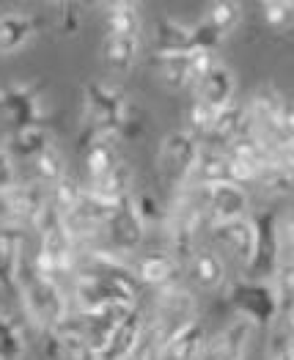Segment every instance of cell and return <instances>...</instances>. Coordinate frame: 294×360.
<instances>
[{
    "label": "cell",
    "instance_id": "cell-1",
    "mask_svg": "<svg viewBox=\"0 0 294 360\" xmlns=\"http://www.w3.org/2000/svg\"><path fill=\"white\" fill-rule=\"evenodd\" d=\"M17 289H20V300H23V308H25V316L33 322V328L53 333L72 316L69 314V300H66V295L60 292V286L53 278H47V275H41L36 270L20 272Z\"/></svg>",
    "mask_w": 294,
    "mask_h": 360
},
{
    "label": "cell",
    "instance_id": "cell-2",
    "mask_svg": "<svg viewBox=\"0 0 294 360\" xmlns=\"http://www.w3.org/2000/svg\"><path fill=\"white\" fill-rule=\"evenodd\" d=\"M198 154H201V143L193 132L177 129V132L165 135L160 149H157V176H160V181H165L177 193L181 187L193 184Z\"/></svg>",
    "mask_w": 294,
    "mask_h": 360
},
{
    "label": "cell",
    "instance_id": "cell-3",
    "mask_svg": "<svg viewBox=\"0 0 294 360\" xmlns=\"http://www.w3.org/2000/svg\"><path fill=\"white\" fill-rule=\"evenodd\" d=\"M231 305L239 311V316L250 319L256 328L259 325H272L281 316L278 297L269 281H236L231 283Z\"/></svg>",
    "mask_w": 294,
    "mask_h": 360
},
{
    "label": "cell",
    "instance_id": "cell-4",
    "mask_svg": "<svg viewBox=\"0 0 294 360\" xmlns=\"http://www.w3.org/2000/svg\"><path fill=\"white\" fill-rule=\"evenodd\" d=\"M154 325L160 328L165 344L181 333L190 322H196V297L190 289L179 286V283H171V286H162L160 295H157V302H154Z\"/></svg>",
    "mask_w": 294,
    "mask_h": 360
},
{
    "label": "cell",
    "instance_id": "cell-5",
    "mask_svg": "<svg viewBox=\"0 0 294 360\" xmlns=\"http://www.w3.org/2000/svg\"><path fill=\"white\" fill-rule=\"evenodd\" d=\"M212 237L217 240V245H223L231 253V259L245 272L253 267L256 253H259V226H256L253 214L231 220V223H215Z\"/></svg>",
    "mask_w": 294,
    "mask_h": 360
},
{
    "label": "cell",
    "instance_id": "cell-6",
    "mask_svg": "<svg viewBox=\"0 0 294 360\" xmlns=\"http://www.w3.org/2000/svg\"><path fill=\"white\" fill-rule=\"evenodd\" d=\"M3 210L8 214V223L25 226V223H36V217L44 212V207L50 204V187L44 181H17L6 195H0Z\"/></svg>",
    "mask_w": 294,
    "mask_h": 360
},
{
    "label": "cell",
    "instance_id": "cell-7",
    "mask_svg": "<svg viewBox=\"0 0 294 360\" xmlns=\"http://www.w3.org/2000/svg\"><path fill=\"white\" fill-rule=\"evenodd\" d=\"M253 333H256V325L250 319L236 316L231 325H226L220 333L206 338L198 360H245Z\"/></svg>",
    "mask_w": 294,
    "mask_h": 360
},
{
    "label": "cell",
    "instance_id": "cell-8",
    "mask_svg": "<svg viewBox=\"0 0 294 360\" xmlns=\"http://www.w3.org/2000/svg\"><path fill=\"white\" fill-rule=\"evenodd\" d=\"M204 207L209 226L231 223V220H239V217H248L250 195H248L245 187H239L234 181H226V184L204 187Z\"/></svg>",
    "mask_w": 294,
    "mask_h": 360
},
{
    "label": "cell",
    "instance_id": "cell-9",
    "mask_svg": "<svg viewBox=\"0 0 294 360\" xmlns=\"http://www.w3.org/2000/svg\"><path fill=\"white\" fill-rule=\"evenodd\" d=\"M143 226H146V217L141 212V204L135 195H129L121 204H116V212L108 223V231L118 250L132 253V250H138V245L143 240Z\"/></svg>",
    "mask_w": 294,
    "mask_h": 360
},
{
    "label": "cell",
    "instance_id": "cell-10",
    "mask_svg": "<svg viewBox=\"0 0 294 360\" xmlns=\"http://www.w3.org/2000/svg\"><path fill=\"white\" fill-rule=\"evenodd\" d=\"M256 226H259V253L253 267L248 270L250 281H272V275L281 264V240H278V223L275 217L264 212V214H253Z\"/></svg>",
    "mask_w": 294,
    "mask_h": 360
},
{
    "label": "cell",
    "instance_id": "cell-11",
    "mask_svg": "<svg viewBox=\"0 0 294 360\" xmlns=\"http://www.w3.org/2000/svg\"><path fill=\"white\" fill-rule=\"evenodd\" d=\"M146 330V316H143V311L135 305L121 322H118V328L113 330V335L108 338V344L102 347V352L96 355V360H129L132 358V352H135V347H138V341H141V335Z\"/></svg>",
    "mask_w": 294,
    "mask_h": 360
},
{
    "label": "cell",
    "instance_id": "cell-12",
    "mask_svg": "<svg viewBox=\"0 0 294 360\" xmlns=\"http://www.w3.org/2000/svg\"><path fill=\"white\" fill-rule=\"evenodd\" d=\"M196 99H201L206 105L223 110L236 102V75L234 69H229L226 63H217L204 80L196 86Z\"/></svg>",
    "mask_w": 294,
    "mask_h": 360
},
{
    "label": "cell",
    "instance_id": "cell-13",
    "mask_svg": "<svg viewBox=\"0 0 294 360\" xmlns=\"http://www.w3.org/2000/svg\"><path fill=\"white\" fill-rule=\"evenodd\" d=\"M23 229L17 223H0V283L17 286L23 267Z\"/></svg>",
    "mask_w": 294,
    "mask_h": 360
},
{
    "label": "cell",
    "instance_id": "cell-14",
    "mask_svg": "<svg viewBox=\"0 0 294 360\" xmlns=\"http://www.w3.org/2000/svg\"><path fill=\"white\" fill-rule=\"evenodd\" d=\"M47 352L58 360H96L91 344L69 322H63L58 330L47 333Z\"/></svg>",
    "mask_w": 294,
    "mask_h": 360
},
{
    "label": "cell",
    "instance_id": "cell-15",
    "mask_svg": "<svg viewBox=\"0 0 294 360\" xmlns=\"http://www.w3.org/2000/svg\"><path fill=\"white\" fill-rule=\"evenodd\" d=\"M141 53V39L138 36H113L108 33L102 39V60L113 75H127Z\"/></svg>",
    "mask_w": 294,
    "mask_h": 360
},
{
    "label": "cell",
    "instance_id": "cell-16",
    "mask_svg": "<svg viewBox=\"0 0 294 360\" xmlns=\"http://www.w3.org/2000/svg\"><path fill=\"white\" fill-rule=\"evenodd\" d=\"M226 181H231V157H229V151L201 146L198 165H196V174H193V184L215 187V184H226Z\"/></svg>",
    "mask_w": 294,
    "mask_h": 360
},
{
    "label": "cell",
    "instance_id": "cell-17",
    "mask_svg": "<svg viewBox=\"0 0 294 360\" xmlns=\"http://www.w3.org/2000/svg\"><path fill=\"white\" fill-rule=\"evenodd\" d=\"M187 272H190L193 283L206 292H215L226 283V262L215 250H196V256L187 264Z\"/></svg>",
    "mask_w": 294,
    "mask_h": 360
},
{
    "label": "cell",
    "instance_id": "cell-18",
    "mask_svg": "<svg viewBox=\"0 0 294 360\" xmlns=\"http://www.w3.org/2000/svg\"><path fill=\"white\" fill-rule=\"evenodd\" d=\"M151 66H154V77H157V83L165 86L168 91L193 89L190 56H160V53H154Z\"/></svg>",
    "mask_w": 294,
    "mask_h": 360
},
{
    "label": "cell",
    "instance_id": "cell-19",
    "mask_svg": "<svg viewBox=\"0 0 294 360\" xmlns=\"http://www.w3.org/2000/svg\"><path fill=\"white\" fill-rule=\"evenodd\" d=\"M39 28V20L33 14H23V11H11L0 17V53H11L20 50L30 36Z\"/></svg>",
    "mask_w": 294,
    "mask_h": 360
},
{
    "label": "cell",
    "instance_id": "cell-20",
    "mask_svg": "<svg viewBox=\"0 0 294 360\" xmlns=\"http://www.w3.org/2000/svg\"><path fill=\"white\" fill-rule=\"evenodd\" d=\"M177 270H179V262L171 253H148V256L141 259L135 275H138V281H143L148 286L162 289V286H171L174 283Z\"/></svg>",
    "mask_w": 294,
    "mask_h": 360
},
{
    "label": "cell",
    "instance_id": "cell-21",
    "mask_svg": "<svg viewBox=\"0 0 294 360\" xmlns=\"http://www.w3.org/2000/svg\"><path fill=\"white\" fill-rule=\"evenodd\" d=\"M206 344L204 325L196 319L165 344V360H198Z\"/></svg>",
    "mask_w": 294,
    "mask_h": 360
},
{
    "label": "cell",
    "instance_id": "cell-22",
    "mask_svg": "<svg viewBox=\"0 0 294 360\" xmlns=\"http://www.w3.org/2000/svg\"><path fill=\"white\" fill-rule=\"evenodd\" d=\"M141 8L135 3L118 0V3H105V28L113 36H138L141 33Z\"/></svg>",
    "mask_w": 294,
    "mask_h": 360
},
{
    "label": "cell",
    "instance_id": "cell-23",
    "mask_svg": "<svg viewBox=\"0 0 294 360\" xmlns=\"http://www.w3.org/2000/svg\"><path fill=\"white\" fill-rule=\"evenodd\" d=\"M89 190L94 193V195L110 201V204H121L124 198L132 195V171H129V165H127V162H118L108 176L91 181Z\"/></svg>",
    "mask_w": 294,
    "mask_h": 360
},
{
    "label": "cell",
    "instance_id": "cell-24",
    "mask_svg": "<svg viewBox=\"0 0 294 360\" xmlns=\"http://www.w3.org/2000/svg\"><path fill=\"white\" fill-rule=\"evenodd\" d=\"M121 162L116 146L110 138H99V135H91V143L86 149V171H89L91 181L108 176L113 168Z\"/></svg>",
    "mask_w": 294,
    "mask_h": 360
},
{
    "label": "cell",
    "instance_id": "cell-25",
    "mask_svg": "<svg viewBox=\"0 0 294 360\" xmlns=\"http://www.w3.org/2000/svg\"><path fill=\"white\" fill-rule=\"evenodd\" d=\"M248 132H253V127H250V116H248V105H229V108H223L220 110V116H217V124H215V132H212V138H217L220 143H231L236 141L239 135H248Z\"/></svg>",
    "mask_w": 294,
    "mask_h": 360
},
{
    "label": "cell",
    "instance_id": "cell-26",
    "mask_svg": "<svg viewBox=\"0 0 294 360\" xmlns=\"http://www.w3.org/2000/svg\"><path fill=\"white\" fill-rule=\"evenodd\" d=\"M33 165H36V179L44 181L47 187H53L58 179L66 176V160L56 143H47L44 149L33 157Z\"/></svg>",
    "mask_w": 294,
    "mask_h": 360
},
{
    "label": "cell",
    "instance_id": "cell-27",
    "mask_svg": "<svg viewBox=\"0 0 294 360\" xmlns=\"http://www.w3.org/2000/svg\"><path fill=\"white\" fill-rule=\"evenodd\" d=\"M242 20V6L236 0H215L206 11V22L217 30L220 36L234 33V28Z\"/></svg>",
    "mask_w": 294,
    "mask_h": 360
},
{
    "label": "cell",
    "instance_id": "cell-28",
    "mask_svg": "<svg viewBox=\"0 0 294 360\" xmlns=\"http://www.w3.org/2000/svg\"><path fill=\"white\" fill-rule=\"evenodd\" d=\"M269 283H272V289H275L281 316H286L289 311H294V259H283V262L278 264V270H275Z\"/></svg>",
    "mask_w": 294,
    "mask_h": 360
},
{
    "label": "cell",
    "instance_id": "cell-29",
    "mask_svg": "<svg viewBox=\"0 0 294 360\" xmlns=\"http://www.w3.org/2000/svg\"><path fill=\"white\" fill-rule=\"evenodd\" d=\"M83 193H86V187H80V181L75 179V176H69V174L50 187V198H53L56 210H58L63 217H66L69 212L77 210V204H80Z\"/></svg>",
    "mask_w": 294,
    "mask_h": 360
},
{
    "label": "cell",
    "instance_id": "cell-30",
    "mask_svg": "<svg viewBox=\"0 0 294 360\" xmlns=\"http://www.w3.org/2000/svg\"><path fill=\"white\" fill-rule=\"evenodd\" d=\"M23 355H25V338L20 328L8 316H0V360H23Z\"/></svg>",
    "mask_w": 294,
    "mask_h": 360
},
{
    "label": "cell",
    "instance_id": "cell-31",
    "mask_svg": "<svg viewBox=\"0 0 294 360\" xmlns=\"http://www.w3.org/2000/svg\"><path fill=\"white\" fill-rule=\"evenodd\" d=\"M129 360H165V338L154 322H146V330Z\"/></svg>",
    "mask_w": 294,
    "mask_h": 360
},
{
    "label": "cell",
    "instance_id": "cell-32",
    "mask_svg": "<svg viewBox=\"0 0 294 360\" xmlns=\"http://www.w3.org/2000/svg\"><path fill=\"white\" fill-rule=\"evenodd\" d=\"M262 14L272 30H289L294 25V3L289 0H267L262 3Z\"/></svg>",
    "mask_w": 294,
    "mask_h": 360
},
{
    "label": "cell",
    "instance_id": "cell-33",
    "mask_svg": "<svg viewBox=\"0 0 294 360\" xmlns=\"http://www.w3.org/2000/svg\"><path fill=\"white\" fill-rule=\"evenodd\" d=\"M217 116H220L217 108H212V105H206L201 99H196V102L190 105V127H193V135H209V138H212Z\"/></svg>",
    "mask_w": 294,
    "mask_h": 360
},
{
    "label": "cell",
    "instance_id": "cell-34",
    "mask_svg": "<svg viewBox=\"0 0 294 360\" xmlns=\"http://www.w3.org/2000/svg\"><path fill=\"white\" fill-rule=\"evenodd\" d=\"M47 143H50V141H47L44 129H41V127H36V124H30V127H20V129H17V135H14V146L23 151V154H30V157H36V154L44 149Z\"/></svg>",
    "mask_w": 294,
    "mask_h": 360
},
{
    "label": "cell",
    "instance_id": "cell-35",
    "mask_svg": "<svg viewBox=\"0 0 294 360\" xmlns=\"http://www.w3.org/2000/svg\"><path fill=\"white\" fill-rule=\"evenodd\" d=\"M267 360H294V341L292 335L283 330H275L269 335V344H267Z\"/></svg>",
    "mask_w": 294,
    "mask_h": 360
},
{
    "label": "cell",
    "instance_id": "cell-36",
    "mask_svg": "<svg viewBox=\"0 0 294 360\" xmlns=\"http://www.w3.org/2000/svg\"><path fill=\"white\" fill-rule=\"evenodd\" d=\"M217 66V58H215V50H193L190 53V75H193V89L204 80L206 75Z\"/></svg>",
    "mask_w": 294,
    "mask_h": 360
},
{
    "label": "cell",
    "instance_id": "cell-37",
    "mask_svg": "<svg viewBox=\"0 0 294 360\" xmlns=\"http://www.w3.org/2000/svg\"><path fill=\"white\" fill-rule=\"evenodd\" d=\"M17 184V171H14V157L6 149H0V195H6Z\"/></svg>",
    "mask_w": 294,
    "mask_h": 360
},
{
    "label": "cell",
    "instance_id": "cell-38",
    "mask_svg": "<svg viewBox=\"0 0 294 360\" xmlns=\"http://www.w3.org/2000/svg\"><path fill=\"white\" fill-rule=\"evenodd\" d=\"M278 240H281V253H289V259H294V212H289L278 223Z\"/></svg>",
    "mask_w": 294,
    "mask_h": 360
},
{
    "label": "cell",
    "instance_id": "cell-39",
    "mask_svg": "<svg viewBox=\"0 0 294 360\" xmlns=\"http://www.w3.org/2000/svg\"><path fill=\"white\" fill-rule=\"evenodd\" d=\"M281 135H283L286 143H292L294 141V102L292 99H286L283 113H281Z\"/></svg>",
    "mask_w": 294,
    "mask_h": 360
},
{
    "label": "cell",
    "instance_id": "cell-40",
    "mask_svg": "<svg viewBox=\"0 0 294 360\" xmlns=\"http://www.w3.org/2000/svg\"><path fill=\"white\" fill-rule=\"evenodd\" d=\"M283 319H286V333L292 335V341H294V311H289Z\"/></svg>",
    "mask_w": 294,
    "mask_h": 360
},
{
    "label": "cell",
    "instance_id": "cell-41",
    "mask_svg": "<svg viewBox=\"0 0 294 360\" xmlns=\"http://www.w3.org/2000/svg\"><path fill=\"white\" fill-rule=\"evenodd\" d=\"M289 146H292V151H294V141H292V143H289Z\"/></svg>",
    "mask_w": 294,
    "mask_h": 360
}]
</instances>
